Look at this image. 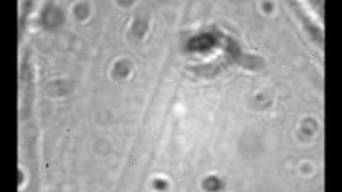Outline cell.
<instances>
[{
	"mask_svg": "<svg viewBox=\"0 0 342 192\" xmlns=\"http://www.w3.org/2000/svg\"><path fill=\"white\" fill-rule=\"evenodd\" d=\"M215 43L214 37L209 35V34H204V35H199V37H195L193 40H189V50H198V52H203V50H207V48H211L212 45Z\"/></svg>",
	"mask_w": 342,
	"mask_h": 192,
	"instance_id": "6da1fadb",
	"label": "cell"
}]
</instances>
